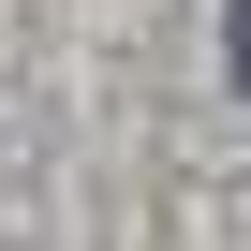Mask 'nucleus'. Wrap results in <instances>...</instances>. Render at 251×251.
<instances>
[{"mask_svg":"<svg viewBox=\"0 0 251 251\" xmlns=\"http://www.w3.org/2000/svg\"><path fill=\"white\" fill-rule=\"evenodd\" d=\"M222 59H236V89H251V0H222Z\"/></svg>","mask_w":251,"mask_h":251,"instance_id":"nucleus-1","label":"nucleus"}]
</instances>
